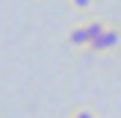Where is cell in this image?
I'll list each match as a JSON object with an SVG mask.
<instances>
[{
	"label": "cell",
	"instance_id": "6da1fadb",
	"mask_svg": "<svg viewBox=\"0 0 121 118\" xmlns=\"http://www.w3.org/2000/svg\"><path fill=\"white\" fill-rule=\"evenodd\" d=\"M118 47H121V27L106 24V27L86 44V53H92V56H109V53H115Z\"/></svg>",
	"mask_w": 121,
	"mask_h": 118
},
{
	"label": "cell",
	"instance_id": "3957f363",
	"mask_svg": "<svg viewBox=\"0 0 121 118\" xmlns=\"http://www.w3.org/2000/svg\"><path fill=\"white\" fill-rule=\"evenodd\" d=\"M68 118H98L92 109H86V106H80V109H74V112H68Z\"/></svg>",
	"mask_w": 121,
	"mask_h": 118
},
{
	"label": "cell",
	"instance_id": "277c9868",
	"mask_svg": "<svg viewBox=\"0 0 121 118\" xmlns=\"http://www.w3.org/2000/svg\"><path fill=\"white\" fill-rule=\"evenodd\" d=\"M68 3H71V9L86 12V9H92V3H95V0H68Z\"/></svg>",
	"mask_w": 121,
	"mask_h": 118
},
{
	"label": "cell",
	"instance_id": "7a4b0ae2",
	"mask_svg": "<svg viewBox=\"0 0 121 118\" xmlns=\"http://www.w3.org/2000/svg\"><path fill=\"white\" fill-rule=\"evenodd\" d=\"M109 21H104V18H92V21H83V24H77V27H71V33H68V44L74 47V50H86V44L95 38V35L100 33V30L106 27Z\"/></svg>",
	"mask_w": 121,
	"mask_h": 118
}]
</instances>
